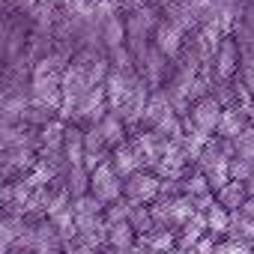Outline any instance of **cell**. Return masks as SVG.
I'll list each match as a JSON object with an SVG mask.
<instances>
[{"mask_svg": "<svg viewBox=\"0 0 254 254\" xmlns=\"http://www.w3.org/2000/svg\"><path fill=\"white\" fill-rule=\"evenodd\" d=\"M99 135H102L105 144H120V141H123V126H120V120H117V117H105Z\"/></svg>", "mask_w": 254, "mask_h": 254, "instance_id": "cell-17", "label": "cell"}, {"mask_svg": "<svg viewBox=\"0 0 254 254\" xmlns=\"http://www.w3.org/2000/svg\"><path fill=\"white\" fill-rule=\"evenodd\" d=\"M183 191H186V197H191V200H197V197H206V194H212V189H209V183H206V177L203 174H197V177H191L186 186H183Z\"/></svg>", "mask_w": 254, "mask_h": 254, "instance_id": "cell-18", "label": "cell"}, {"mask_svg": "<svg viewBox=\"0 0 254 254\" xmlns=\"http://www.w3.org/2000/svg\"><path fill=\"white\" fill-rule=\"evenodd\" d=\"M162 72H165V60H162V54H153V57H150V75H153V81H159Z\"/></svg>", "mask_w": 254, "mask_h": 254, "instance_id": "cell-27", "label": "cell"}, {"mask_svg": "<svg viewBox=\"0 0 254 254\" xmlns=\"http://www.w3.org/2000/svg\"><path fill=\"white\" fill-rule=\"evenodd\" d=\"M251 174H254V162H248V159H233V162L227 165V177H230L233 183H248Z\"/></svg>", "mask_w": 254, "mask_h": 254, "instance_id": "cell-16", "label": "cell"}, {"mask_svg": "<svg viewBox=\"0 0 254 254\" xmlns=\"http://www.w3.org/2000/svg\"><path fill=\"white\" fill-rule=\"evenodd\" d=\"M138 168H141V159H138V153H135L132 147H120V150L114 153V171H117L120 177L129 180L132 174H138Z\"/></svg>", "mask_w": 254, "mask_h": 254, "instance_id": "cell-10", "label": "cell"}, {"mask_svg": "<svg viewBox=\"0 0 254 254\" xmlns=\"http://www.w3.org/2000/svg\"><path fill=\"white\" fill-rule=\"evenodd\" d=\"M159 48L165 54H177V48H180V27L177 24H162L159 27Z\"/></svg>", "mask_w": 254, "mask_h": 254, "instance_id": "cell-15", "label": "cell"}, {"mask_svg": "<svg viewBox=\"0 0 254 254\" xmlns=\"http://www.w3.org/2000/svg\"><path fill=\"white\" fill-rule=\"evenodd\" d=\"M159 177H153V174H132L129 177V183H123V197L129 200V203H141V206H147V203H153L156 197H159Z\"/></svg>", "mask_w": 254, "mask_h": 254, "instance_id": "cell-2", "label": "cell"}, {"mask_svg": "<svg viewBox=\"0 0 254 254\" xmlns=\"http://www.w3.org/2000/svg\"><path fill=\"white\" fill-rule=\"evenodd\" d=\"M30 227H33L36 251H39V248H63L60 233H57V227L51 224V218H39V221H36V224H30Z\"/></svg>", "mask_w": 254, "mask_h": 254, "instance_id": "cell-9", "label": "cell"}, {"mask_svg": "<svg viewBox=\"0 0 254 254\" xmlns=\"http://www.w3.org/2000/svg\"><path fill=\"white\" fill-rule=\"evenodd\" d=\"M129 224H132V230H135L138 236L150 233V230L156 227V224H153V215H150V206L132 203V209H129Z\"/></svg>", "mask_w": 254, "mask_h": 254, "instance_id": "cell-13", "label": "cell"}, {"mask_svg": "<svg viewBox=\"0 0 254 254\" xmlns=\"http://www.w3.org/2000/svg\"><path fill=\"white\" fill-rule=\"evenodd\" d=\"M248 87L254 90V69H248Z\"/></svg>", "mask_w": 254, "mask_h": 254, "instance_id": "cell-32", "label": "cell"}, {"mask_svg": "<svg viewBox=\"0 0 254 254\" xmlns=\"http://www.w3.org/2000/svg\"><path fill=\"white\" fill-rule=\"evenodd\" d=\"M233 66H236V45L233 42H224L221 51H218V72L221 75H230Z\"/></svg>", "mask_w": 254, "mask_h": 254, "instance_id": "cell-21", "label": "cell"}, {"mask_svg": "<svg viewBox=\"0 0 254 254\" xmlns=\"http://www.w3.org/2000/svg\"><path fill=\"white\" fill-rule=\"evenodd\" d=\"M236 159L254 162V129H245L236 135Z\"/></svg>", "mask_w": 254, "mask_h": 254, "instance_id": "cell-19", "label": "cell"}, {"mask_svg": "<svg viewBox=\"0 0 254 254\" xmlns=\"http://www.w3.org/2000/svg\"><path fill=\"white\" fill-rule=\"evenodd\" d=\"M138 242H144V245H147V248H153L156 254H168V251H174V248H177V233H174V230H168V227H153L150 233L138 236Z\"/></svg>", "mask_w": 254, "mask_h": 254, "instance_id": "cell-7", "label": "cell"}, {"mask_svg": "<svg viewBox=\"0 0 254 254\" xmlns=\"http://www.w3.org/2000/svg\"><path fill=\"white\" fill-rule=\"evenodd\" d=\"M120 180H123V177L114 171V165L105 162V165H99L96 171H90V194L108 206V203H114V200L123 197V183H120Z\"/></svg>", "mask_w": 254, "mask_h": 254, "instance_id": "cell-1", "label": "cell"}, {"mask_svg": "<svg viewBox=\"0 0 254 254\" xmlns=\"http://www.w3.org/2000/svg\"><path fill=\"white\" fill-rule=\"evenodd\" d=\"M0 254H9V248H6V245H0Z\"/></svg>", "mask_w": 254, "mask_h": 254, "instance_id": "cell-34", "label": "cell"}, {"mask_svg": "<svg viewBox=\"0 0 254 254\" xmlns=\"http://www.w3.org/2000/svg\"><path fill=\"white\" fill-rule=\"evenodd\" d=\"M27 218L24 215H12V212H0V245L12 248V242L27 230Z\"/></svg>", "mask_w": 254, "mask_h": 254, "instance_id": "cell-5", "label": "cell"}, {"mask_svg": "<svg viewBox=\"0 0 254 254\" xmlns=\"http://www.w3.org/2000/svg\"><path fill=\"white\" fill-rule=\"evenodd\" d=\"M218 129H221V135H224V138H236V135L242 132V120H239V114H236V111H227V114H221V120H218Z\"/></svg>", "mask_w": 254, "mask_h": 254, "instance_id": "cell-20", "label": "cell"}, {"mask_svg": "<svg viewBox=\"0 0 254 254\" xmlns=\"http://www.w3.org/2000/svg\"><path fill=\"white\" fill-rule=\"evenodd\" d=\"M84 114L87 117H102V93H90L87 96V102H84Z\"/></svg>", "mask_w": 254, "mask_h": 254, "instance_id": "cell-25", "label": "cell"}, {"mask_svg": "<svg viewBox=\"0 0 254 254\" xmlns=\"http://www.w3.org/2000/svg\"><path fill=\"white\" fill-rule=\"evenodd\" d=\"M66 150H69L72 165H81V159H84V141H81L78 132H69V138H66Z\"/></svg>", "mask_w": 254, "mask_h": 254, "instance_id": "cell-22", "label": "cell"}, {"mask_svg": "<svg viewBox=\"0 0 254 254\" xmlns=\"http://www.w3.org/2000/svg\"><path fill=\"white\" fill-rule=\"evenodd\" d=\"M203 218H206V233H209V236L221 239V236L227 233V218H230V212H227L224 206L212 203V206H209V209L203 212Z\"/></svg>", "mask_w": 254, "mask_h": 254, "instance_id": "cell-11", "label": "cell"}, {"mask_svg": "<svg viewBox=\"0 0 254 254\" xmlns=\"http://www.w3.org/2000/svg\"><path fill=\"white\" fill-rule=\"evenodd\" d=\"M36 254H63V248H39Z\"/></svg>", "mask_w": 254, "mask_h": 254, "instance_id": "cell-31", "label": "cell"}, {"mask_svg": "<svg viewBox=\"0 0 254 254\" xmlns=\"http://www.w3.org/2000/svg\"><path fill=\"white\" fill-rule=\"evenodd\" d=\"M72 212H75V218H99V215H105V203L87 191V194L72 200Z\"/></svg>", "mask_w": 254, "mask_h": 254, "instance_id": "cell-12", "label": "cell"}, {"mask_svg": "<svg viewBox=\"0 0 254 254\" xmlns=\"http://www.w3.org/2000/svg\"><path fill=\"white\" fill-rule=\"evenodd\" d=\"M245 191H248V197H254V174H251V180L245 183Z\"/></svg>", "mask_w": 254, "mask_h": 254, "instance_id": "cell-30", "label": "cell"}, {"mask_svg": "<svg viewBox=\"0 0 254 254\" xmlns=\"http://www.w3.org/2000/svg\"><path fill=\"white\" fill-rule=\"evenodd\" d=\"M138 242V233L132 230L129 221H120V224H108V248L117 251H132Z\"/></svg>", "mask_w": 254, "mask_h": 254, "instance_id": "cell-6", "label": "cell"}, {"mask_svg": "<svg viewBox=\"0 0 254 254\" xmlns=\"http://www.w3.org/2000/svg\"><path fill=\"white\" fill-rule=\"evenodd\" d=\"M191 117H194V129H197V132H203V135H209V132H215V129H218L221 108H218V102H215V99H200V102L194 105Z\"/></svg>", "mask_w": 254, "mask_h": 254, "instance_id": "cell-3", "label": "cell"}, {"mask_svg": "<svg viewBox=\"0 0 254 254\" xmlns=\"http://www.w3.org/2000/svg\"><path fill=\"white\" fill-rule=\"evenodd\" d=\"M239 212H245L248 218H254V197H245V203L239 206Z\"/></svg>", "mask_w": 254, "mask_h": 254, "instance_id": "cell-28", "label": "cell"}, {"mask_svg": "<svg viewBox=\"0 0 254 254\" xmlns=\"http://www.w3.org/2000/svg\"><path fill=\"white\" fill-rule=\"evenodd\" d=\"M191 248H194V254H218V239L206 233V236H200Z\"/></svg>", "mask_w": 254, "mask_h": 254, "instance_id": "cell-23", "label": "cell"}, {"mask_svg": "<svg viewBox=\"0 0 254 254\" xmlns=\"http://www.w3.org/2000/svg\"><path fill=\"white\" fill-rule=\"evenodd\" d=\"M66 191H69V197H72V200L90 191V174H87L81 165H75V168H72V174H69V183H66Z\"/></svg>", "mask_w": 254, "mask_h": 254, "instance_id": "cell-14", "label": "cell"}, {"mask_svg": "<svg viewBox=\"0 0 254 254\" xmlns=\"http://www.w3.org/2000/svg\"><path fill=\"white\" fill-rule=\"evenodd\" d=\"M227 239L233 242H242V245H254V218H248L245 212L233 209L230 218H227Z\"/></svg>", "mask_w": 254, "mask_h": 254, "instance_id": "cell-4", "label": "cell"}, {"mask_svg": "<svg viewBox=\"0 0 254 254\" xmlns=\"http://www.w3.org/2000/svg\"><path fill=\"white\" fill-rule=\"evenodd\" d=\"M132 254H156L153 248H147L144 242H135V248H132Z\"/></svg>", "mask_w": 254, "mask_h": 254, "instance_id": "cell-29", "label": "cell"}, {"mask_svg": "<svg viewBox=\"0 0 254 254\" xmlns=\"http://www.w3.org/2000/svg\"><path fill=\"white\" fill-rule=\"evenodd\" d=\"M105 36H108V45H120V39H123V24H120V18H108V27H105Z\"/></svg>", "mask_w": 254, "mask_h": 254, "instance_id": "cell-24", "label": "cell"}, {"mask_svg": "<svg viewBox=\"0 0 254 254\" xmlns=\"http://www.w3.org/2000/svg\"><path fill=\"white\" fill-rule=\"evenodd\" d=\"M63 254H102V251L93 248V245H84L81 239H72V242L63 245Z\"/></svg>", "mask_w": 254, "mask_h": 254, "instance_id": "cell-26", "label": "cell"}, {"mask_svg": "<svg viewBox=\"0 0 254 254\" xmlns=\"http://www.w3.org/2000/svg\"><path fill=\"white\" fill-rule=\"evenodd\" d=\"M245 197H248V191H245V183H233V180L215 191V203H218V206H224L227 212L239 209V206L245 203Z\"/></svg>", "mask_w": 254, "mask_h": 254, "instance_id": "cell-8", "label": "cell"}, {"mask_svg": "<svg viewBox=\"0 0 254 254\" xmlns=\"http://www.w3.org/2000/svg\"><path fill=\"white\" fill-rule=\"evenodd\" d=\"M0 209H3V186H0Z\"/></svg>", "mask_w": 254, "mask_h": 254, "instance_id": "cell-33", "label": "cell"}]
</instances>
